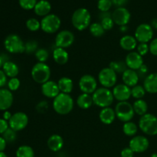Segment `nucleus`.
I'll return each mask as SVG.
<instances>
[{
	"mask_svg": "<svg viewBox=\"0 0 157 157\" xmlns=\"http://www.w3.org/2000/svg\"><path fill=\"white\" fill-rule=\"evenodd\" d=\"M109 67L111 68L115 73L123 74L127 69V64L125 61H121V60H117V61H113L109 64Z\"/></svg>",
	"mask_w": 157,
	"mask_h": 157,
	"instance_id": "obj_32",
	"label": "nucleus"
},
{
	"mask_svg": "<svg viewBox=\"0 0 157 157\" xmlns=\"http://www.w3.org/2000/svg\"><path fill=\"white\" fill-rule=\"evenodd\" d=\"M71 22L75 29L82 32L90 25L91 15L85 8H80L74 12L71 17Z\"/></svg>",
	"mask_w": 157,
	"mask_h": 157,
	"instance_id": "obj_2",
	"label": "nucleus"
},
{
	"mask_svg": "<svg viewBox=\"0 0 157 157\" xmlns=\"http://www.w3.org/2000/svg\"><path fill=\"white\" fill-rule=\"evenodd\" d=\"M37 2H38V0H18L19 6L25 10L34 9Z\"/></svg>",
	"mask_w": 157,
	"mask_h": 157,
	"instance_id": "obj_41",
	"label": "nucleus"
},
{
	"mask_svg": "<svg viewBox=\"0 0 157 157\" xmlns=\"http://www.w3.org/2000/svg\"><path fill=\"white\" fill-rule=\"evenodd\" d=\"M35 57L38 62L45 63L49 58V52L45 48H38L35 53Z\"/></svg>",
	"mask_w": 157,
	"mask_h": 157,
	"instance_id": "obj_37",
	"label": "nucleus"
},
{
	"mask_svg": "<svg viewBox=\"0 0 157 157\" xmlns=\"http://www.w3.org/2000/svg\"><path fill=\"white\" fill-rule=\"evenodd\" d=\"M7 142L3 138V136H0V152H3L6 147Z\"/></svg>",
	"mask_w": 157,
	"mask_h": 157,
	"instance_id": "obj_52",
	"label": "nucleus"
},
{
	"mask_svg": "<svg viewBox=\"0 0 157 157\" xmlns=\"http://www.w3.org/2000/svg\"><path fill=\"white\" fill-rule=\"evenodd\" d=\"M75 41V35L69 30H62L58 33L55 39L57 48H67L71 46Z\"/></svg>",
	"mask_w": 157,
	"mask_h": 157,
	"instance_id": "obj_13",
	"label": "nucleus"
},
{
	"mask_svg": "<svg viewBox=\"0 0 157 157\" xmlns=\"http://www.w3.org/2000/svg\"><path fill=\"white\" fill-rule=\"evenodd\" d=\"M89 31H90V34L95 38H100L105 33V30L100 22L91 23L90 25L89 26Z\"/></svg>",
	"mask_w": 157,
	"mask_h": 157,
	"instance_id": "obj_34",
	"label": "nucleus"
},
{
	"mask_svg": "<svg viewBox=\"0 0 157 157\" xmlns=\"http://www.w3.org/2000/svg\"><path fill=\"white\" fill-rule=\"evenodd\" d=\"M148 71L149 70H148V67H147V66L145 65V64H144V65H143L142 67L139 69V70L136 71V72H137L140 78H144V79H145L146 77L148 75H147V74H148Z\"/></svg>",
	"mask_w": 157,
	"mask_h": 157,
	"instance_id": "obj_48",
	"label": "nucleus"
},
{
	"mask_svg": "<svg viewBox=\"0 0 157 157\" xmlns=\"http://www.w3.org/2000/svg\"><path fill=\"white\" fill-rule=\"evenodd\" d=\"M114 110L117 119L124 123L131 121L135 114L133 104L129 103L128 101L118 102L115 107Z\"/></svg>",
	"mask_w": 157,
	"mask_h": 157,
	"instance_id": "obj_6",
	"label": "nucleus"
},
{
	"mask_svg": "<svg viewBox=\"0 0 157 157\" xmlns=\"http://www.w3.org/2000/svg\"><path fill=\"white\" fill-rule=\"evenodd\" d=\"M137 42L134 36L127 35L123 36L120 40V46L121 48L127 52H133L137 47Z\"/></svg>",
	"mask_w": 157,
	"mask_h": 157,
	"instance_id": "obj_24",
	"label": "nucleus"
},
{
	"mask_svg": "<svg viewBox=\"0 0 157 157\" xmlns=\"http://www.w3.org/2000/svg\"><path fill=\"white\" fill-rule=\"evenodd\" d=\"M0 157H7L4 152H0Z\"/></svg>",
	"mask_w": 157,
	"mask_h": 157,
	"instance_id": "obj_56",
	"label": "nucleus"
},
{
	"mask_svg": "<svg viewBox=\"0 0 157 157\" xmlns=\"http://www.w3.org/2000/svg\"><path fill=\"white\" fill-rule=\"evenodd\" d=\"M133 110L136 114L139 115V116L142 117L144 114L147 113V110H148V105L147 103L144 100L140 99L136 100L133 104Z\"/></svg>",
	"mask_w": 157,
	"mask_h": 157,
	"instance_id": "obj_30",
	"label": "nucleus"
},
{
	"mask_svg": "<svg viewBox=\"0 0 157 157\" xmlns=\"http://www.w3.org/2000/svg\"><path fill=\"white\" fill-rule=\"evenodd\" d=\"M125 62L129 69L137 71L144 65V58L136 52H130L126 56Z\"/></svg>",
	"mask_w": 157,
	"mask_h": 157,
	"instance_id": "obj_17",
	"label": "nucleus"
},
{
	"mask_svg": "<svg viewBox=\"0 0 157 157\" xmlns=\"http://www.w3.org/2000/svg\"><path fill=\"white\" fill-rule=\"evenodd\" d=\"M17 135L16 132L12 129L9 128L4 133H3V138L6 140L7 143H13L16 140Z\"/></svg>",
	"mask_w": 157,
	"mask_h": 157,
	"instance_id": "obj_42",
	"label": "nucleus"
},
{
	"mask_svg": "<svg viewBox=\"0 0 157 157\" xmlns=\"http://www.w3.org/2000/svg\"><path fill=\"white\" fill-rule=\"evenodd\" d=\"M98 81L102 87L110 89L116 85L117 75L109 67H104L98 74Z\"/></svg>",
	"mask_w": 157,
	"mask_h": 157,
	"instance_id": "obj_9",
	"label": "nucleus"
},
{
	"mask_svg": "<svg viewBox=\"0 0 157 157\" xmlns=\"http://www.w3.org/2000/svg\"><path fill=\"white\" fill-rule=\"evenodd\" d=\"M149 52H150V47L147 43H140L139 44H137L136 52L142 57L147 55Z\"/></svg>",
	"mask_w": 157,
	"mask_h": 157,
	"instance_id": "obj_44",
	"label": "nucleus"
},
{
	"mask_svg": "<svg viewBox=\"0 0 157 157\" xmlns=\"http://www.w3.org/2000/svg\"><path fill=\"white\" fill-rule=\"evenodd\" d=\"M47 145L51 151L56 153L60 151L64 147V140L60 135L52 134L48 139Z\"/></svg>",
	"mask_w": 157,
	"mask_h": 157,
	"instance_id": "obj_23",
	"label": "nucleus"
},
{
	"mask_svg": "<svg viewBox=\"0 0 157 157\" xmlns=\"http://www.w3.org/2000/svg\"><path fill=\"white\" fill-rule=\"evenodd\" d=\"M41 93L44 97L48 98H53V99L61 93L58 83L53 81H50V80L44 84H41Z\"/></svg>",
	"mask_w": 157,
	"mask_h": 157,
	"instance_id": "obj_18",
	"label": "nucleus"
},
{
	"mask_svg": "<svg viewBox=\"0 0 157 157\" xmlns=\"http://www.w3.org/2000/svg\"><path fill=\"white\" fill-rule=\"evenodd\" d=\"M29 124V117L27 114L23 112H17L12 114V117L9 120V128L12 129L15 132L21 131L27 127Z\"/></svg>",
	"mask_w": 157,
	"mask_h": 157,
	"instance_id": "obj_12",
	"label": "nucleus"
},
{
	"mask_svg": "<svg viewBox=\"0 0 157 157\" xmlns=\"http://www.w3.org/2000/svg\"><path fill=\"white\" fill-rule=\"evenodd\" d=\"M51 68L46 63L38 62L32 67L31 75L35 82L43 84L50 80Z\"/></svg>",
	"mask_w": 157,
	"mask_h": 157,
	"instance_id": "obj_4",
	"label": "nucleus"
},
{
	"mask_svg": "<svg viewBox=\"0 0 157 157\" xmlns=\"http://www.w3.org/2000/svg\"><path fill=\"white\" fill-rule=\"evenodd\" d=\"M150 25L153 28V29H156L157 30V18H153L151 21V23H150Z\"/></svg>",
	"mask_w": 157,
	"mask_h": 157,
	"instance_id": "obj_54",
	"label": "nucleus"
},
{
	"mask_svg": "<svg viewBox=\"0 0 157 157\" xmlns=\"http://www.w3.org/2000/svg\"><path fill=\"white\" fill-rule=\"evenodd\" d=\"M7 83V76L2 70H0V87H4Z\"/></svg>",
	"mask_w": 157,
	"mask_h": 157,
	"instance_id": "obj_50",
	"label": "nucleus"
},
{
	"mask_svg": "<svg viewBox=\"0 0 157 157\" xmlns=\"http://www.w3.org/2000/svg\"><path fill=\"white\" fill-rule=\"evenodd\" d=\"M26 28L30 32H37L41 29V21L35 18H30L26 21Z\"/></svg>",
	"mask_w": 157,
	"mask_h": 157,
	"instance_id": "obj_36",
	"label": "nucleus"
},
{
	"mask_svg": "<svg viewBox=\"0 0 157 157\" xmlns=\"http://www.w3.org/2000/svg\"><path fill=\"white\" fill-rule=\"evenodd\" d=\"M100 23H101V25H102V27L104 28V29L105 31L111 30L115 24L113 18H112V15L111 16L105 17V18L101 19V22Z\"/></svg>",
	"mask_w": 157,
	"mask_h": 157,
	"instance_id": "obj_40",
	"label": "nucleus"
},
{
	"mask_svg": "<svg viewBox=\"0 0 157 157\" xmlns=\"http://www.w3.org/2000/svg\"><path fill=\"white\" fill-rule=\"evenodd\" d=\"M127 30H128V27H127V25L120 26V31H121V32L124 33V32H127Z\"/></svg>",
	"mask_w": 157,
	"mask_h": 157,
	"instance_id": "obj_55",
	"label": "nucleus"
},
{
	"mask_svg": "<svg viewBox=\"0 0 157 157\" xmlns=\"http://www.w3.org/2000/svg\"><path fill=\"white\" fill-rule=\"evenodd\" d=\"M138 127L145 134L156 136L157 135V117L152 113H146L140 118Z\"/></svg>",
	"mask_w": 157,
	"mask_h": 157,
	"instance_id": "obj_5",
	"label": "nucleus"
},
{
	"mask_svg": "<svg viewBox=\"0 0 157 157\" xmlns=\"http://www.w3.org/2000/svg\"><path fill=\"white\" fill-rule=\"evenodd\" d=\"M5 48L11 54H20L25 52V44L18 35H8L4 41Z\"/></svg>",
	"mask_w": 157,
	"mask_h": 157,
	"instance_id": "obj_8",
	"label": "nucleus"
},
{
	"mask_svg": "<svg viewBox=\"0 0 157 157\" xmlns=\"http://www.w3.org/2000/svg\"><path fill=\"white\" fill-rule=\"evenodd\" d=\"M52 10V5L47 0H40L38 1L37 4L34 8V12L38 16H41L44 18L46 15L50 14Z\"/></svg>",
	"mask_w": 157,
	"mask_h": 157,
	"instance_id": "obj_25",
	"label": "nucleus"
},
{
	"mask_svg": "<svg viewBox=\"0 0 157 157\" xmlns=\"http://www.w3.org/2000/svg\"><path fill=\"white\" fill-rule=\"evenodd\" d=\"M8 87L9 90L11 91H15L19 88L20 85H21V82L17 78H10L9 81H8Z\"/></svg>",
	"mask_w": 157,
	"mask_h": 157,
	"instance_id": "obj_43",
	"label": "nucleus"
},
{
	"mask_svg": "<svg viewBox=\"0 0 157 157\" xmlns=\"http://www.w3.org/2000/svg\"><path fill=\"white\" fill-rule=\"evenodd\" d=\"M112 92H113L114 99H116L119 102L127 101L131 97V88L124 84H116L113 87Z\"/></svg>",
	"mask_w": 157,
	"mask_h": 157,
	"instance_id": "obj_16",
	"label": "nucleus"
},
{
	"mask_svg": "<svg viewBox=\"0 0 157 157\" xmlns=\"http://www.w3.org/2000/svg\"><path fill=\"white\" fill-rule=\"evenodd\" d=\"M8 61H9V58L7 57V55H6L5 54L0 55V70H1V68H2L5 63Z\"/></svg>",
	"mask_w": 157,
	"mask_h": 157,
	"instance_id": "obj_51",
	"label": "nucleus"
},
{
	"mask_svg": "<svg viewBox=\"0 0 157 157\" xmlns=\"http://www.w3.org/2000/svg\"><path fill=\"white\" fill-rule=\"evenodd\" d=\"M153 29L150 24L143 23L135 30L134 37L140 43H147L152 41L153 37Z\"/></svg>",
	"mask_w": 157,
	"mask_h": 157,
	"instance_id": "obj_10",
	"label": "nucleus"
},
{
	"mask_svg": "<svg viewBox=\"0 0 157 157\" xmlns=\"http://www.w3.org/2000/svg\"><path fill=\"white\" fill-rule=\"evenodd\" d=\"M134 152L130 148V147H125L123 149L121 153V157H133L134 156Z\"/></svg>",
	"mask_w": 157,
	"mask_h": 157,
	"instance_id": "obj_47",
	"label": "nucleus"
},
{
	"mask_svg": "<svg viewBox=\"0 0 157 157\" xmlns=\"http://www.w3.org/2000/svg\"><path fill=\"white\" fill-rule=\"evenodd\" d=\"M94 104L101 108L109 107L114 101L113 92L109 88L100 87L98 88L92 94Z\"/></svg>",
	"mask_w": 157,
	"mask_h": 157,
	"instance_id": "obj_3",
	"label": "nucleus"
},
{
	"mask_svg": "<svg viewBox=\"0 0 157 157\" xmlns=\"http://www.w3.org/2000/svg\"><path fill=\"white\" fill-rule=\"evenodd\" d=\"M48 107V105L47 101H42L41 102L38 103L36 106V109L38 112H41V113H43L44 111H46Z\"/></svg>",
	"mask_w": 157,
	"mask_h": 157,
	"instance_id": "obj_49",
	"label": "nucleus"
},
{
	"mask_svg": "<svg viewBox=\"0 0 157 157\" xmlns=\"http://www.w3.org/2000/svg\"><path fill=\"white\" fill-rule=\"evenodd\" d=\"M53 109L60 115H66L72 111L75 106L73 98L70 94L60 93L53 100Z\"/></svg>",
	"mask_w": 157,
	"mask_h": 157,
	"instance_id": "obj_1",
	"label": "nucleus"
},
{
	"mask_svg": "<svg viewBox=\"0 0 157 157\" xmlns=\"http://www.w3.org/2000/svg\"><path fill=\"white\" fill-rule=\"evenodd\" d=\"M16 157H35L34 150L28 145H22L16 150Z\"/></svg>",
	"mask_w": 157,
	"mask_h": 157,
	"instance_id": "obj_33",
	"label": "nucleus"
},
{
	"mask_svg": "<svg viewBox=\"0 0 157 157\" xmlns=\"http://www.w3.org/2000/svg\"><path fill=\"white\" fill-rule=\"evenodd\" d=\"M58 85L61 93L70 94L74 88L73 81L67 77H62L58 81Z\"/></svg>",
	"mask_w": 157,
	"mask_h": 157,
	"instance_id": "obj_28",
	"label": "nucleus"
},
{
	"mask_svg": "<svg viewBox=\"0 0 157 157\" xmlns=\"http://www.w3.org/2000/svg\"><path fill=\"white\" fill-rule=\"evenodd\" d=\"M2 71L6 74V76L10 78H16L19 72L18 65L11 61H8L5 63L2 67Z\"/></svg>",
	"mask_w": 157,
	"mask_h": 157,
	"instance_id": "obj_29",
	"label": "nucleus"
},
{
	"mask_svg": "<svg viewBox=\"0 0 157 157\" xmlns=\"http://www.w3.org/2000/svg\"><path fill=\"white\" fill-rule=\"evenodd\" d=\"M150 157H157V153H153V154L151 155V156H150Z\"/></svg>",
	"mask_w": 157,
	"mask_h": 157,
	"instance_id": "obj_57",
	"label": "nucleus"
},
{
	"mask_svg": "<svg viewBox=\"0 0 157 157\" xmlns=\"http://www.w3.org/2000/svg\"><path fill=\"white\" fill-rule=\"evenodd\" d=\"M53 59L55 63L60 65H64L67 64L69 59V55L67 51L62 48H57L54 49L52 53Z\"/></svg>",
	"mask_w": 157,
	"mask_h": 157,
	"instance_id": "obj_26",
	"label": "nucleus"
},
{
	"mask_svg": "<svg viewBox=\"0 0 157 157\" xmlns=\"http://www.w3.org/2000/svg\"><path fill=\"white\" fill-rule=\"evenodd\" d=\"M112 6V0H99L98 2V8L101 12H108Z\"/></svg>",
	"mask_w": 157,
	"mask_h": 157,
	"instance_id": "obj_39",
	"label": "nucleus"
},
{
	"mask_svg": "<svg viewBox=\"0 0 157 157\" xmlns=\"http://www.w3.org/2000/svg\"><path fill=\"white\" fill-rule=\"evenodd\" d=\"M12 114L10 112L8 111V110H6V111L4 112V113H3V119L6 120V121H9V120L12 117Z\"/></svg>",
	"mask_w": 157,
	"mask_h": 157,
	"instance_id": "obj_53",
	"label": "nucleus"
},
{
	"mask_svg": "<svg viewBox=\"0 0 157 157\" xmlns=\"http://www.w3.org/2000/svg\"><path fill=\"white\" fill-rule=\"evenodd\" d=\"M79 88L82 93L93 94L98 89V81L90 75H84L79 80Z\"/></svg>",
	"mask_w": 157,
	"mask_h": 157,
	"instance_id": "obj_11",
	"label": "nucleus"
},
{
	"mask_svg": "<svg viewBox=\"0 0 157 157\" xmlns=\"http://www.w3.org/2000/svg\"><path fill=\"white\" fill-rule=\"evenodd\" d=\"M9 122L3 118H0V134H3L9 129Z\"/></svg>",
	"mask_w": 157,
	"mask_h": 157,
	"instance_id": "obj_46",
	"label": "nucleus"
},
{
	"mask_svg": "<svg viewBox=\"0 0 157 157\" xmlns=\"http://www.w3.org/2000/svg\"><path fill=\"white\" fill-rule=\"evenodd\" d=\"M38 42L35 40H30V41H28L25 44V52H26L27 54H32L35 53L36 51L38 50Z\"/></svg>",
	"mask_w": 157,
	"mask_h": 157,
	"instance_id": "obj_38",
	"label": "nucleus"
},
{
	"mask_svg": "<svg viewBox=\"0 0 157 157\" xmlns=\"http://www.w3.org/2000/svg\"><path fill=\"white\" fill-rule=\"evenodd\" d=\"M76 104L80 108L83 109V110L89 109L94 104L92 94L82 93L77 98Z\"/></svg>",
	"mask_w": 157,
	"mask_h": 157,
	"instance_id": "obj_27",
	"label": "nucleus"
},
{
	"mask_svg": "<svg viewBox=\"0 0 157 157\" xmlns=\"http://www.w3.org/2000/svg\"><path fill=\"white\" fill-rule=\"evenodd\" d=\"M122 80L125 85L128 86L129 87H133L138 84L140 77L136 71L127 68L122 74Z\"/></svg>",
	"mask_w": 157,
	"mask_h": 157,
	"instance_id": "obj_20",
	"label": "nucleus"
},
{
	"mask_svg": "<svg viewBox=\"0 0 157 157\" xmlns=\"http://www.w3.org/2000/svg\"><path fill=\"white\" fill-rule=\"evenodd\" d=\"M13 94L8 89H0V110H7L13 104Z\"/></svg>",
	"mask_w": 157,
	"mask_h": 157,
	"instance_id": "obj_19",
	"label": "nucleus"
},
{
	"mask_svg": "<svg viewBox=\"0 0 157 157\" xmlns=\"http://www.w3.org/2000/svg\"><path fill=\"white\" fill-rule=\"evenodd\" d=\"M112 18L116 25L119 26L127 25L130 21L131 15L128 9L124 7H118L112 13Z\"/></svg>",
	"mask_w": 157,
	"mask_h": 157,
	"instance_id": "obj_15",
	"label": "nucleus"
},
{
	"mask_svg": "<svg viewBox=\"0 0 157 157\" xmlns=\"http://www.w3.org/2000/svg\"><path fill=\"white\" fill-rule=\"evenodd\" d=\"M150 52L154 56H157V38H154L150 41Z\"/></svg>",
	"mask_w": 157,
	"mask_h": 157,
	"instance_id": "obj_45",
	"label": "nucleus"
},
{
	"mask_svg": "<svg viewBox=\"0 0 157 157\" xmlns=\"http://www.w3.org/2000/svg\"><path fill=\"white\" fill-rule=\"evenodd\" d=\"M144 87L149 94H157V72L150 74L144 81Z\"/></svg>",
	"mask_w": 157,
	"mask_h": 157,
	"instance_id": "obj_22",
	"label": "nucleus"
},
{
	"mask_svg": "<svg viewBox=\"0 0 157 157\" xmlns=\"http://www.w3.org/2000/svg\"><path fill=\"white\" fill-rule=\"evenodd\" d=\"M138 128H139V127H137V125L135 123L129 121V122L124 123V125H123V132L126 136L133 137L137 133Z\"/></svg>",
	"mask_w": 157,
	"mask_h": 157,
	"instance_id": "obj_31",
	"label": "nucleus"
},
{
	"mask_svg": "<svg viewBox=\"0 0 157 157\" xmlns=\"http://www.w3.org/2000/svg\"><path fill=\"white\" fill-rule=\"evenodd\" d=\"M149 147H150L149 140L146 136L141 135L132 137L129 143V147L136 153H141L147 151Z\"/></svg>",
	"mask_w": 157,
	"mask_h": 157,
	"instance_id": "obj_14",
	"label": "nucleus"
},
{
	"mask_svg": "<svg viewBox=\"0 0 157 157\" xmlns=\"http://www.w3.org/2000/svg\"><path fill=\"white\" fill-rule=\"evenodd\" d=\"M116 117V113H115L114 109L110 107L102 108L99 113L100 121L102 124H106V125H110V124H113Z\"/></svg>",
	"mask_w": 157,
	"mask_h": 157,
	"instance_id": "obj_21",
	"label": "nucleus"
},
{
	"mask_svg": "<svg viewBox=\"0 0 157 157\" xmlns=\"http://www.w3.org/2000/svg\"><path fill=\"white\" fill-rule=\"evenodd\" d=\"M146 92L147 91L144 86L137 84L131 88V97H133L136 100L143 99V98L145 96Z\"/></svg>",
	"mask_w": 157,
	"mask_h": 157,
	"instance_id": "obj_35",
	"label": "nucleus"
},
{
	"mask_svg": "<svg viewBox=\"0 0 157 157\" xmlns=\"http://www.w3.org/2000/svg\"><path fill=\"white\" fill-rule=\"evenodd\" d=\"M61 21L58 15L49 14L42 18L41 21V29L47 34H54L60 29Z\"/></svg>",
	"mask_w": 157,
	"mask_h": 157,
	"instance_id": "obj_7",
	"label": "nucleus"
}]
</instances>
